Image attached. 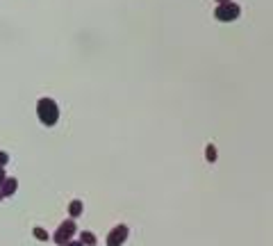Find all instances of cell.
<instances>
[{"mask_svg":"<svg viewBox=\"0 0 273 246\" xmlns=\"http://www.w3.org/2000/svg\"><path fill=\"white\" fill-rule=\"evenodd\" d=\"M239 14H241V7L237 3H225V5H219V7L214 9V18L223 21V23H230V21L239 18Z\"/></svg>","mask_w":273,"mask_h":246,"instance_id":"cell-3","label":"cell"},{"mask_svg":"<svg viewBox=\"0 0 273 246\" xmlns=\"http://www.w3.org/2000/svg\"><path fill=\"white\" fill-rule=\"evenodd\" d=\"M128 235H130V230H128L125 223L112 228L107 233V246H123V242H128Z\"/></svg>","mask_w":273,"mask_h":246,"instance_id":"cell-4","label":"cell"},{"mask_svg":"<svg viewBox=\"0 0 273 246\" xmlns=\"http://www.w3.org/2000/svg\"><path fill=\"white\" fill-rule=\"evenodd\" d=\"M9 162V155L5 153V150H0V169H5V164Z\"/></svg>","mask_w":273,"mask_h":246,"instance_id":"cell-10","label":"cell"},{"mask_svg":"<svg viewBox=\"0 0 273 246\" xmlns=\"http://www.w3.org/2000/svg\"><path fill=\"white\" fill-rule=\"evenodd\" d=\"M32 233H34V237H36V239H41V242H48V239H50V235L46 233L44 228H34Z\"/></svg>","mask_w":273,"mask_h":246,"instance_id":"cell-9","label":"cell"},{"mask_svg":"<svg viewBox=\"0 0 273 246\" xmlns=\"http://www.w3.org/2000/svg\"><path fill=\"white\" fill-rule=\"evenodd\" d=\"M80 242L85 246H96V235L89 233V230H85V233H80Z\"/></svg>","mask_w":273,"mask_h":246,"instance_id":"cell-7","label":"cell"},{"mask_svg":"<svg viewBox=\"0 0 273 246\" xmlns=\"http://www.w3.org/2000/svg\"><path fill=\"white\" fill-rule=\"evenodd\" d=\"M16 187H18V180H16V178H5L3 187H0V194H3L5 198H7V196H14V194H16Z\"/></svg>","mask_w":273,"mask_h":246,"instance_id":"cell-5","label":"cell"},{"mask_svg":"<svg viewBox=\"0 0 273 246\" xmlns=\"http://www.w3.org/2000/svg\"><path fill=\"white\" fill-rule=\"evenodd\" d=\"M3 198H5V196H3V194H0V201H3Z\"/></svg>","mask_w":273,"mask_h":246,"instance_id":"cell-14","label":"cell"},{"mask_svg":"<svg viewBox=\"0 0 273 246\" xmlns=\"http://www.w3.org/2000/svg\"><path fill=\"white\" fill-rule=\"evenodd\" d=\"M5 178H7V176H5V169H0V187H3V182H5Z\"/></svg>","mask_w":273,"mask_h":246,"instance_id":"cell-11","label":"cell"},{"mask_svg":"<svg viewBox=\"0 0 273 246\" xmlns=\"http://www.w3.org/2000/svg\"><path fill=\"white\" fill-rule=\"evenodd\" d=\"M66 246H85V244H82V242H68Z\"/></svg>","mask_w":273,"mask_h":246,"instance_id":"cell-12","label":"cell"},{"mask_svg":"<svg viewBox=\"0 0 273 246\" xmlns=\"http://www.w3.org/2000/svg\"><path fill=\"white\" fill-rule=\"evenodd\" d=\"M82 210H85V207H82V201H71L68 203V214H71V219H75V217H80L82 214Z\"/></svg>","mask_w":273,"mask_h":246,"instance_id":"cell-6","label":"cell"},{"mask_svg":"<svg viewBox=\"0 0 273 246\" xmlns=\"http://www.w3.org/2000/svg\"><path fill=\"white\" fill-rule=\"evenodd\" d=\"M73 235H75V221H73V219H66V221H62V226L55 230L52 239H55V244L66 246L68 242H73Z\"/></svg>","mask_w":273,"mask_h":246,"instance_id":"cell-2","label":"cell"},{"mask_svg":"<svg viewBox=\"0 0 273 246\" xmlns=\"http://www.w3.org/2000/svg\"><path fill=\"white\" fill-rule=\"evenodd\" d=\"M207 153H205V158H207V162H217V146L214 144H207Z\"/></svg>","mask_w":273,"mask_h":246,"instance_id":"cell-8","label":"cell"},{"mask_svg":"<svg viewBox=\"0 0 273 246\" xmlns=\"http://www.w3.org/2000/svg\"><path fill=\"white\" fill-rule=\"evenodd\" d=\"M36 117H39L41 123L50 128V125H55L60 121V107H57V103L52 98H41L36 103Z\"/></svg>","mask_w":273,"mask_h":246,"instance_id":"cell-1","label":"cell"},{"mask_svg":"<svg viewBox=\"0 0 273 246\" xmlns=\"http://www.w3.org/2000/svg\"><path fill=\"white\" fill-rule=\"evenodd\" d=\"M219 5H225V3H232V0H217Z\"/></svg>","mask_w":273,"mask_h":246,"instance_id":"cell-13","label":"cell"}]
</instances>
